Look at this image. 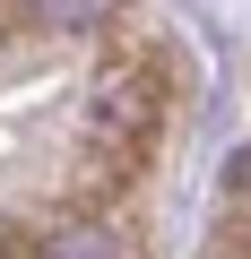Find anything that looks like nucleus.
<instances>
[{
    "instance_id": "nucleus-1",
    "label": "nucleus",
    "mask_w": 251,
    "mask_h": 259,
    "mask_svg": "<svg viewBox=\"0 0 251 259\" xmlns=\"http://www.w3.org/2000/svg\"><path fill=\"white\" fill-rule=\"evenodd\" d=\"M156 130H165V78H156V69H113V78H95V95H87V139L113 156V173H130V164L156 147Z\"/></svg>"
},
{
    "instance_id": "nucleus-3",
    "label": "nucleus",
    "mask_w": 251,
    "mask_h": 259,
    "mask_svg": "<svg viewBox=\"0 0 251 259\" xmlns=\"http://www.w3.org/2000/svg\"><path fill=\"white\" fill-rule=\"evenodd\" d=\"M26 18L52 26V35H95V26L121 18V0H26Z\"/></svg>"
},
{
    "instance_id": "nucleus-2",
    "label": "nucleus",
    "mask_w": 251,
    "mask_h": 259,
    "mask_svg": "<svg viewBox=\"0 0 251 259\" xmlns=\"http://www.w3.org/2000/svg\"><path fill=\"white\" fill-rule=\"evenodd\" d=\"M26 259H130V233L113 216H61L26 242Z\"/></svg>"
}]
</instances>
